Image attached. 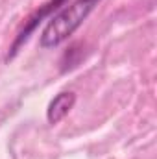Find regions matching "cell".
<instances>
[{
    "instance_id": "6da1fadb",
    "label": "cell",
    "mask_w": 157,
    "mask_h": 159,
    "mask_svg": "<svg viewBox=\"0 0 157 159\" xmlns=\"http://www.w3.org/2000/svg\"><path fill=\"white\" fill-rule=\"evenodd\" d=\"M100 2L102 0H74L61 11L52 15L41 34V48H54L65 43L83 24V20L92 13V9Z\"/></svg>"
},
{
    "instance_id": "7a4b0ae2",
    "label": "cell",
    "mask_w": 157,
    "mask_h": 159,
    "mask_svg": "<svg viewBox=\"0 0 157 159\" xmlns=\"http://www.w3.org/2000/svg\"><path fill=\"white\" fill-rule=\"evenodd\" d=\"M65 2H67V0H50V2H48L44 7H41L39 11H35V13H34V15L28 19V22H26V28H24V30L19 34L17 41L13 43V46H11V52L7 54V57H6V59H7V61H9V59H13V57H15V54L19 52V46H20L24 41H28L30 34H32V32L37 28V24H39V22L43 20V19H44V17H48L52 11H56L59 6H63Z\"/></svg>"
},
{
    "instance_id": "3957f363",
    "label": "cell",
    "mask_w": 157,
    "mask_h": 159,
    "mask_svg": "<svg viewBox=\"0 0 157 159\" xmlns=\"http://www.w3.org/2000/svg\"><path fill=\"white\" fill-rule=\"evenodd\" d=\"M74 104H76V94H74V93H70V91H63V93H59V94L54 96L52 102L48 104V109H46V120H48L52 126L59 124L61 120L70 113V109L74 107Z\"/></svg>"
}]
</instances>
